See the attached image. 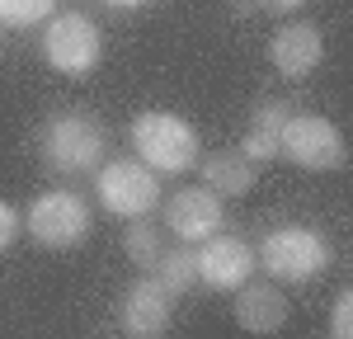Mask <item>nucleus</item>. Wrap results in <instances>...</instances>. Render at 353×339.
Wrapping results in <instances>:
<instances>
[{
    "label": "nucleus",
    "instance_id": "obj_12",
    "mask_svg": "<svg viewBox=\"0 0 353 339\" xmlns=\"http://www.w3.org/2000/svg\"><path fill=\"white\" fill-rule=\"evenodd\" d=\"M236 325L245 335H278L288 325V297L278 292V282H250L236 287Z\"/></svg>",
    "mask_w": 353,
    "mask_h": 339
},
{
    "label": "nucleus",
    "instance_id": "obj_2",
    "mask_svg": "<svg viewBox=\"0 0 353 339\" xmlns=\"http://www.w3.org/2000/svg\"><path fill=\"white\" fill-rule=\"evenodd\" d=\"M132 151L141 165H151L156 174H189L203 156L198 146V132L193 123H184L179 113H165V109H146L132 118Z\"/></svg>",
    "mask_w": 353,
    "mask_h": 339
},
{
    "label": "nucleus",
    "instance_id": "obj_18",
    "mask_svg": "<svg viewBox=\"0 0 353 339\" xmlns=\"http://www.w3.org/2000/svg\"><path fill=\"white\" fill-rule=\"evenodd\" d=\"M330 335L334 339H353V287H344L330 307Z\"/></svg>",
    "mask_w": 353,
    "mask_h": 339
},
{
    "label": "nucleus",
    "instance_id": "obj_3",
    "mask_svg": "<svg viewBox=\"0 0 353 339\" xmlns=\"http://www.w3.org/2000/svg\"><path fill=\"white\" fill-rule=\"evenodd\" d=\"M330 259L334 250L316 226H273L254 254V264H264L273 282H311L330 269Z\"/></svg>",
    "mask_w": 353,
    "mask_h": 339
},
{
    "label": "nucleus",
    "instance_id": "obj_4",
    "mask_svg": "<svg viewBox=\"0 0 353 339\" xmlns=\"http://www.w3.org/2000/svg\"><path fill=\"white\" fill-rule=\"evenodd\" d=\"M94 198H99L104 212L123 217V222L146 217V212L161 207V174L151 165H141V161H128V156L104 161L99 174H94Z\"/></svg>",
    "mask_w": 353,
    "mask_h": 339
},
{
    "label": "nucleus",
    "instance_id": "obj_5",
    "mask_svg": "<svg viewBox=\"0 0 353 339\" xmlns=\"http://www.w3.org/2000/svg\"><path fill=\"white\" fill-rule=\"evenodd\" d=\"M24 231L48 250H71L90 236V203L76 189H48L28 203Z\"/></svg>",
    "mask_w": 353,
    "mask_h": 339
},
{
    "label": "nucleus",
    "instance_id": "obj_8",
    "mask_svg": "<svg viewBox=\"0 0 353 339\" xmlns=\"http://www.w3.org/2000/svg\"><path fill=\"white\" fill-rule=\"evenodd\" d=\"M118 330L132 339H156L170 330V316H174V292L165 287L156 274H141L137 282H128V292L118 297Z\"/></svg>",
    "mask_w": 353,
    "mask_h": 339
},
{
    "label": "nucleus",
    "instance_id": "obj_19",
    "mask_svg": "<svg viewBox=\"0 0 353 339\" xmlns=\"http://www.w3.org/2000/svg\"><path fill=\"white\" fill-rule=\"evenodd\" d=\"M19 226H24V217H19V212H14V207L0 198V250H10V245H14Z\"/></svg>",
    "mask_w": 353,
    "mask_h": 339
},
{
    "label": "nucleus",
    "instance_id": "obj_6",
    "mask_svg": "<svg viewBox=\"0 0 353 339\" xmlns=\"http://www.w3.org/2000/svg\"><path fill=\"white\" fill-rule=\"evenodd\" d=\"M278 156H288L301 170H316V174L349 165V146L339 137V127L321 113H288L283 137H278Z\"/></svg>",
    "mask_w": 353,
    "mask_h": 339
},
{
    "label": "nucleus",
    "instance_id": "obj_20",
    "mask_svg": "<svg viewBox=\"0 0 353 339\" xmlns=\"http://www.w3.org/2000/svg\"><path fill=\"white\" fill-rule=\"evenodd\" d=\"M254 5H264V10H273V14H292V10H301L306 0H254Z\"/></svg>",
    "mask_w": 353,
    "mask_h": 339
},
{
    "label": "nucleus",
    "instance_id": "obj_9",
    "mask_svg": "<svg viewBox=\"0 0 353 339\" xmlns=\"http://www.w3.org/2000/svg\"><path fill=\"white\" fill-rule=\"evenodd\" d=\"M203 250L198 254V282L212 287V292H236L250 274H254V250L245 245L241 236H226V231H212L208 240H198Z\"/></svg>",
    "mask_w": 353,
    "mask_h": 339
},
{
    "label": "nucleus",
    "instance_id": "obj_13",
    "mask_svg": "<svg viewBox=\"0 0 353 339\" xmlns=\"http://www.w3.org/2000/svg\"><path fill=\"white\" fill-rule=\"evenodd\" d=\"M283 123H288V104L283 99H259L250 123L241 132V156L250 165H269L278 161V137H283Z\"/></svg>",
    "mask_w": 353,
    "mask_h": 339
},
{
    "label": "nucleus",
    "instance_id": "obj_15",
    "mask_svg": "<svg viewBox=\"0 0 353 339\" xmlns=\"http://www.w3.org/2000/svg\"><path fill=\"white\" fill-rule=\"evenodd\" d=\"M123 250H128V259H132L141 274L156 269V259H161V250H165V231L151 222V212L128 222V231H123Z\"/></svg>",
    "mask_w": 353,
    "mask_h": 339
},
{
    "label": "nucleus",
    "instance_id": "obj_1",
    "mask_svg": "<svg viewBox=\"0 0 353 339\" xmlns=\"http://www.w3.org/2000/svg\"><path fill=\"white\" fill-rule=\"evenodd\" d=\"M104 151H109V132H104V123L94 113H85V109L52 113L38 127V156L57 174H90V170L104 165Z\"/></svg>",
    "mask_w": 353,
    "mask_h": 339
},
{
    "label": "nucleus",
    "instance_id": "obj_10",
    "mask_svg": "<svg viewBox=\"0 0 353 339\" xmlns=\"http://www.w3.org/2000/svg\"><path fill=\"white\" fill-rule=\"evenodd\" d=\"M221 198L208 189V184H189V189H179V194H170V203H165V226L179 236V240H189V245H198V240H208L212 231H221Z\"/></svg>",
    "mask_w": 353,
    "mask_h": 339
},
{
    "label": "nucleus",
    "instance_id": "obj_11",
    "mask_svg": "<svg viewBox=\"0 0 353 339\" xmlns=\"http://www.w3.org/2000/svg\"><path fill=\"white\" fill-rule=\"evenodd\" d=\"M269 61L283 81H306L325 61V38L316 24H283L269 43Z\"/></svg>",
    "mask_w": 353,
    "mask_h": 339
},
{
    "label": "nucleus",
    "instance_id": "obj_17",
    "mask_svg": "<svg viewBox=\"0 0 353 339\" xmlns=\"http://www.w3.org/2000/svg\"><path fill=\"white\" fill-rule=\"evenodd\" d=\"M52 5L57 0H0V24L33 28V24H43V19H52Z\"/></svg>",
    "mask_w": 353,
    "mask_h": 339
},
{
    "label": "nucleus",
    "instance_id": "obj_16",
    "mask_svg": "<svg viewBox=\"0 0 353 339\" xmlns=\"http://www.w3.org/2000/svg\"><path fill=\"white\" fill-rule=\"evenodd\" d=\"M151 274H156L174 297H184L193 282H198V254L193 250H161V259H156Z\"/></svg>",
    "mask_w": 353,
    "mask_h": 339
},
{
    "label": "nucleus",
    "instance_id": "obj_14",
    "mask_svg": "<svg viewBox=\"0 0 353 339\" xmlns=\"http://www.w3.org/2000/svg\"><path fill=\"white\" fill-rule=\"evenodd\" d=\"M198 174H203V184L217 198H241V194L254 189L259 165L245 161L241 146H226V151H212V156H198Z\"/></svg>",
    "mask_w": 353,
    "mask_h": 339
},
{
    "label": "nucleus",
    "instance_id": "obj_7",
    "mask_svg": "<svg viewBox=\"0 0 353 339\" xmlns=\"http://www.w3.org/2000/svg\"><path fill=\"white\" fill-rule=\"evenodd\" d=\"M43 56L61 76H90L104 56V38L85 14H52V24L43 33Z\"/></svg>",
    "mask_w": 353,
    "mask_h": 339
},
{
    "label": "nucleus",
    "instance_id": "obj_21",
    "mask_svg": "<svg viewBox=\"0 0 353 339\" xmlns=\"http://www.w3.org/2000/svg\"><path fill=\"white\" fill-rule=\"evenodd\" d=\"M109 5H141V0H109Z\"/></svg>",
    "mask_w": 353,
    "mask_h": 339
}]
</instances>
